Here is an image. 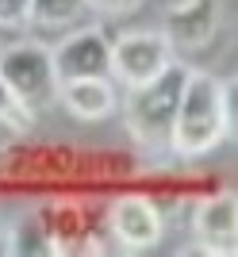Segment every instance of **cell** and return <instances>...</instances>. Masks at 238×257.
I'll return each instance as SVG.
<instances>
[{
	"instance_id": "obj_13",
	"label": "cell",
	"mask_w": 238,
	"mask_h": 257,
	"mask_svg": "<svg viewBox=\"0 0 238 257\" xmlns=\"http://www.w3.org/2000/svg\"><path fill=\"white\" fill-rule=\"evenodd\" d=\"M27 4H31V0H0V27H20V23H27Z\"/></svg>"
},
{
	"instance_id": "obj_2",
	"label": "cell",
	"mask_w": 238,
	"mask_h": 257,
	"mask_svg": "<svg viewBox=\"0 0 238 257\" xmlns=\"http://www.w3.org/2000/svg\"><path fill=\"white\" fill-rule=\"evenodd\" d=\"M184 77H188V65L169 62L146 85L127 88L123 119H127V131H131V139H135V146H142V150H169Z\"/></svg>"
},
{
	"instance_id": "obj_6",
	"label": "cell",
	"mask_w": 238,
	"mask_h": 257,
	"mask_svg": "<svg viewBox=\"0 0 238 257\" xmlns=\"http://www.w3.org/2000/svg\"><path fill=\"white\" fill-rule=\"evenodd\" d=\"M219 0H177L165 8L162 35L169 39L173 50H204L219 31Z\"/></svg>"
},
{
	"instance_id": "obj_5",
	"label": "cell",
	"mask_w": 238,
	"mask_h": 257,
	"mask_svg": "<svg viewBox=\"0 0 238 257\" xmlns=\"http://www.w3.org/2000/svg\"><path fill=\"white\" fill-rule=\"evenodd\" d=\"M50 58H54L58 85L81 81V77H111V39L100 27H85V31L62 39L50 50Z\"/></svg>"
},
{
	"instance_id": "obj_9",
	"label": "cell",
	"mask_w": 238,
	"mask_h": 257,
	"mask_svg": "<svg viewBox=\"0 0 238 257\" xmlns=\"http://www.w3.org/2000/svg\"><path fill=\"white\" fill-rule=\"evenodd\" d=\"M58 100L69 107L77 119H104L115 111V85L111 77H81V81H65L58 85Z\"/></svg>"
},
{
	"instance_id": "obj_3",
	"label": "cell",
	"mask_w": 238,
	"mask_h": 257,
	"mask_svg": "<svg viewBox=\"0 0 238 257\" xmlns=\"http://www.w3.org/2000/svg\"><path fill=\"white\" fill-rule=\"evenodd\" d=\"M0 81L23 100V104L39 111L58 100V73L50 50L39 43H16L0 50Z\"/></svg>"
},
{
	"instance_id": "obj_15",
	"label": "cell",
	"mask_w": 238,
	"mask_h": 257,
	"mask_svg": "<svg viewBox=\"0 0 238 257\" xmlns=\"http://www.w3.org/2000/svg\"><path fill=\"white\" fill-rule=\"evenodd\" d=\"M142 0H88V8L104 12V16H127V12H135Z\"/></svg>"
},
{
	"instance_id": "obj_7",
	"label": "cell",
	"mask_w": 238,
	"mask_h": 257,
	"mask_svg": "<svg viewBox=\"0 0 238 257\" xmlns=\"http://www.w3.org/2000/svg\"><path fill=\"white\" fill-rule=\"evenodd\" d=\"M196 242L211 257H234L238 249V204L230 192H215L196 207Z\"/></svg>"
},
{
	"instance_id": "obj_14",
	"label": "cell",
	"mask_w": 238,
	"mask_h": 257,
	"mask_svg": "<svg viewBox=\"0 0 238 257\" xmlns=\"http://www.w3.org/2000/svg\"><path fill=\"white\" fill-rule=\"evenodd\" d=\"M234 96H238V85H234V77H230V81H223V115H227V135H234V127H238Z\"/></svg>"
},
{
	"instance_id": "obj_11",
	"label": "cell",
	"mask_w": 238,
	"mask_h": 257,
	"mask_svg": "<svg viewBox=\"0 0 238 257\" xmlns=\"http://www.w3.org/2000/svg\"><path fill=\"white\" fill-rule=\"evenodd\" d=\"M88 12V0H31L27 4V23L39 27H65Z\"/></svg>"
},
{
	"instance_id": "obj_4",
	"label": "cell",
	"mask_w": 238,
	"mask_h": 257,
	"mask_svg": "<svg viewBox=\"0 0 238 257\" xmlns=\"http://www.w3.org/2000/svg\"><path fill=\"white\" fill-rule=\"evenodd\" d=\"M173 62V46L162 31H127L111 39V77L127 88L146 85Z\"/></svg>"
},
{
	"instance_id": "obj_12",
	"label": "cell",
	"mask_w": 238,
	"mask_h": 257,
	"mask_svg": "<svg viewBox=\"0 0 238 257\" xmlns=\"http://www.w3.org/2000/svg\"><path fill=\"white\" fill-rule=\"evenodd\" d=\"M0 123H4V127H12L16 135H27V131L35 127V111L23 104V100L16 96L4 81H0Z\"/></svg>"
},
{
	"instance_id": "obj_1",
	"label": "cell",
	"mask_w": 238,
	"mask_h": 257,
	"mask_svg": "<svg viewBox=\"0 0 238 257\" xmlns=\"http://www.w3.org/2000/svg\"><path fill=\"white\" fill-rule=\"evenodd\" d=\"M223 139H227L223 81H215L211 73L188 69L184 88H181V104H177L169 150H173L177 158H200V154L215 150Z\"/></svg>"
},
{
	"instance_id": "obj_10",
	"label": "cell",
	"mask_w": 238,
	"mask_h": 257,
	"mask_svg": "<svg viewBox=\"0 0 238 257\" xmlns=\"http://www.w3.org/2000/svg\"><path fill=\"white\" fill-rule=\"evenodd\" d=\"M8 249L16 257H46V253H58V242H54V230L39 215H23L20 223L12 226Z\"/></svg>"
},
{
	"instance_id": "obj_8",
	"label": "cell",
	"mask_w": 238,
	"mask_h": 257,
	"mask_svg": "<svg viewBox=\"0 0 238 257\" xmlns=\"http://www.w3.org/2000/svg\"><path fill=\"white\" fill-rule=\"evenodd\" d=\"M108 226L123 249H150L162 238V211L146 196H119L108 211Z\"/></svg>"
}]
</instances>
